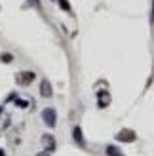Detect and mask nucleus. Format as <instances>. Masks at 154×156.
I'll use <instances>...</instances> for the list:
<instances>
[{"instance_id":"8","label":"nucleus","mask_w":154,"mask_h":156,"mask_svg":"<svg viewBox=\"0 0 154 156\" xmlns=\"http://www.w3.org/2000/svg\"><path fill=\"white\" fill-rule=\"evenodd\" d=\"M105 152H107V156H124L116 145H107L105 147Z\"/></svg>"},{"instance_id":"7","label":"nucleus","mask_w":154,"mask_h":156,"mask_svg":"<svg viewBox=\"0 0 154 156\" xmlns=\"http://www.w3.org/2000/svg\"><path fill=\"white\" fill-rule=\"evenodd\" d=\"M42 141H44V145H46V149H50L51 152L55 151V139H53V135H50V133L42 135Z\"/></svg>"},{"instance_id":"6","label":"nucleus","mask_w":154,"mask_h":156,"mask_svg":"<svg viewBox=\"0 0 154 156\" xmlns=\"http://www.w3.org/2000/svg\"><path fill=\"white\" fill-rule=\"evenodd\" d=\"M110 105V95L107 93L105 90L103 91H97V107L99 108H107Z\"/></svg>"},{"instance_id":"14","label":"nucleus","mask_w":154,"mask_h":156,"mask_svg":"<svg viewBox=\"0 0 154 156\" xmlns=\"http://www.w3.org/2000/svg\"><path fill=\"white\" fill-rule=\"evenodd\" d=\"M30 4H34V6H38V0H30Z\"/></svg>"},{"instance_id":"3","label":"nucleus","mask_w":154,"mask_h":156,"mask_svg":"<svg viewBox=\"0 0 154 156\" xmlns=\"http://www.w3.org/2000/svg\"><path fill=\"white\" fill-rule=\"evenodd\" d=\"M34 78H36V73H33V71H23V73L17 74L15 80H17L19 86H29V84L34 82Z\"/></svg>"},{"instance_id":"4","label":"nucleus","mask_w":154,"mask_h":156,"mask_svg":"<svg viewBox=\"0 0 154 156\" xmlns=\"http://www.w3.org/2000/svg\"><path fill=\"white\" fill-rule=\"evenodd\" d=\"M72 141L78 145V147H82V149H86V147H88L86 139H84V131H82L80 126H74L72 128Z\"/></svg>"},{"instance_id":"10","label":"nucleus","mask_w":154,"mask_h":156,"mask_svg":"<svg viewBox=\"0 0 154 156\" xmlns=\"http://www.w3.org/2000/svg\"><path fill=\"white\" fill-rule=\"evenodd\" d=\"M0 61H2V63H12V61H13V55H12V53H2V55H0Z\"/></svg>"},{"instance_id":"17","label":"nucleus","mask_w":154,"mask_h":156,"mask_svg":"<svg viewBox=\"0 0 154 156\" xmlns=\"http://www.w3.org/2000/svg\"><path fill=\"white\" fill-rule=\"evenodd\" d=\"M51 2H57V0H51Z\"/></svg>"},{"instance_id":"11","label":"nucleus","mask_w":154,"mask_h":156,"mask_svg":"<svg viewBox=\"0 0 154 156\" xmlns=\"http://www.w3.org/2000/svg\"><path fill=\"white\" fill-rule=\"evenodd\" d=\"M15 107L27 108V107H29V101H27V99H17V97H15Z\"/></svg>"},{"instance_id":"9","label":"nucleus","mask_w":154,"mask_h":156,"mask_svg":"<svg viewBox=\"0 0 154 156\" xmlns=\"http://www.w3.org/2000/svg\"><path fill=\"white\" fill-rule=\"evenodd\" d=\"M57 6L61 8V10H63V12H67V13H74L72 12V6H71V2H68V0H57Z\"/></svg>"},{"instance_id":"12","label":"nucleus","mask_w":154,"mask_h":156,"mask_svg":"<svg viewBox=\"0 0 154 156\" xmlns=\"http://www.w3.org/2000/svg\"><path fill=\"white\" fill-rule=\"evenodd\" d=\"M150 23L154 25V0L150 2Z\"/></svg>"},{"instance_id":"16","label":"nucleus","mask_w":154,"mask_h":156,"mask_svg":"<svg viewBox=\"0 0 154 156\" xmlns=\"http://www.w3.org/2000/svg\"><path fill=\"white\" fill-rule=\"evenodd\" d=\"M2 111H4V107H0V112H2Z\"/></svg>"},{"instance_id":"15","label":"nucleus","mask_w":154,"mask_h":156,"mask_svg":"<svg viewBox=\"0 0 154 156\" xmlns=\"http://www.w3.org/2000/svg\"><path fill=\"white\" fill-rule=\"evenodd\" d=\"M0 156H6V152H4V151H2V149H0Z\"/></svg>"},{"instance_id":"1","label":"nucleus","mask_w":154,"mask_h":156,"mask_svg":"<svg viewBox=\"0 0 154 156\" xmlns=\"http://www.w3.org/2000/svg\"><path fill=\"white\" fill-rule=\"evenodd\" d=\"M42 120H44V124L48 128H55L57 126V112H55V108L46 107L42 111Z\"/></svg>"},{"instance_id":"5","label":"nucleus","mask_w":154,"mask_h":156,"mask_svg":"<svg viewBox=\"0 0 154 156\" xmlns=\"http://www.w3.org/2000/svg\"><path fill=\"white\" fill-rule=\"evenodd\" d=\"M38 90H40V95L46 97V99L53 95V88H51V84H50L48 78H42V80H40V88H38Z\"/></svg>"},{"instance_id":"13","label":"nucleus","mask_w":154,"mask_h":156,"mask_svg":"<svg viewBox=\"0 0 154 156\" xmlns=\"http://www.w3.org/2000/svg\"><path fill=\"white\" fill-rule=\"evenodd\" d=\"M36 156H51V151H50V149H44L40 154H36Z\"/></svg>"},{"instance_id":"2","label":"nucleus","mask_w":154,"mask_h":156,"mask_svg":"<svg viewBox=\"0 0 154 156\" xmlns=\"http://www.w3.org/2000/svg\"><path fill=\"white\" fill-rule=\"evenodd\" d=\"M116 141L118 143H135L137 141V133L133 129H129V128H124V129H120L116 133Z\"/></svg>"}]
</instances>
